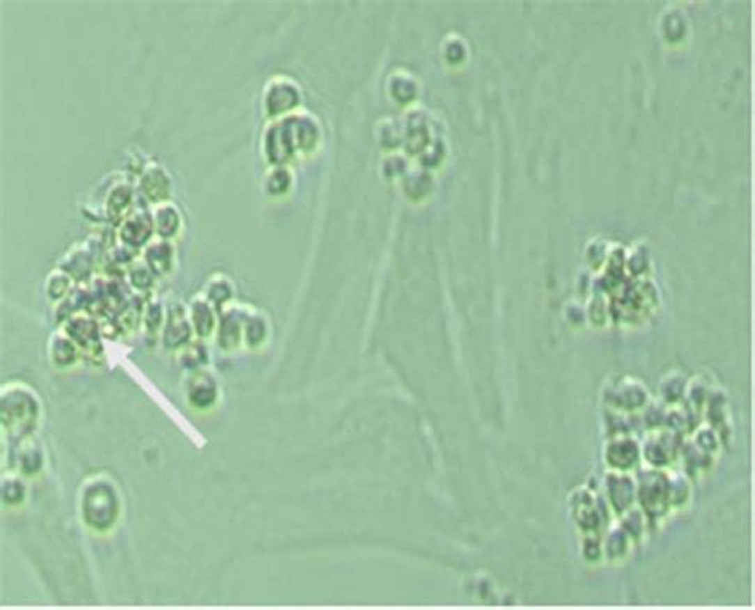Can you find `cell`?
I'll list each match as a JSON object with an SVG mask.
<instances>
[{
	"mask_svg": "<svg viewBox=\"0 0 755 610\" xmlns=\"http://www.w3.org/2000/svg\"><path fill=\"white\" fill-rule=\"evenodd\" d=\"M131 279L136 287H148L152 282V269L146 266H137L136 269L131 271Z\"/></svg>",
	"mask_w": 755,
	"mask_h": 610,
	"instance_id": "7c38bea8",
	"label": "cell"
},
{
	"mask_svg": "<svg viewBox=\"0 0 755 610\" xmlns=\"http://www.w3.org/2000/svg\"><path fill=\"white\" fill-rule=\"evenodd\" d=\"M83 519L96 531L112 528L120 513V499L107 480H96L88 485L81 497Z\"/></svg>",
	"mask_w": 755,
	"mask_h": 610,
	"instance_id": "6da1fadb",
	"label": "cell"
},
{
	"mask_svg": "<svg viewBox=\"0 0 755 610\" xmlns=\"http://www.w3.org/2000/svg\"><path fill=\"white\" fill-rule=\"evenodd\" d=\"M2 492H3V501L8 503H18L23 501V497H24L23 483H20V481H16V480L8 481V483H3Z\"/></svg>",
	"mask_w": 755,
	"mask_h": 610,
	"instance_id": "8fae6325",
	"label": "cell"
},
{
	"mask_svg": "<svg viewBox=\"0 0 755 610\" xmlns=\"http://www.w3.org/2000/svg\"><path fill=\"white\" fill-rule=\"evenodd\" d=\"M188 335H190V327H188L185 314H183V311L179 308L171 309L168 325H166L164 329L166 346H179L183 341L188 340Z\"/></svg>",
	"mask_w": 755,
	"mask_h": 610,
	"instance_id": "277c9868",
	"label": "cell"
},
{
	"mask_svg": "<svg viewBox=\"0 0 755 610\" xmlns=\"http://www.w3.org/2000/svg\"><path fill=\"white\" fill-rule=\"evenodd\" d=\"M49 354H52V360L58 367H65V365L74 363L77 359L74 343H72V338L68 336H59L56 343L53 341Z\"/></svg>",
	"mask_w": 755,
	"mask_h": 610,
	"instance_id": "8992f818",
	"label": "cell"
},
{
	"mask_svg": "<svg viewBox=\"0 0 755 610\" xmlns=\"http://www.w3.org/2000/svg\"><path fill=\"white\" fill-rule=\"evenodd\" d=\"M177 224H179V214L176 212V209L172 206H163L157 210L155 214V225L159 235L171 236L177 231Z\"/></svg>",
	"mask_w": 755,
	"mask_h": 610,
	"instance_id": "ba28073f",
	"label": "cell"
},
{
	"mask_svg": "<svg viewBox=\"0 0 755 610\" xmlns=\"http://www.w3.org/2000/svg\"><path fill=\"white\" fill-rule=\"evenodd\" d=\"M150 230H152L150 217H147L146 214L137 212L125 219L123 225H121V237L130 246H142L148 240Z\"/></svg>",
	"mask_w": 755,
	"mask_h": 610,
	"instance_id": "7a4b0ae2",
	"label": "cell"
},
{
	"mask_svg": "<svg viewBox=\"0 0 755 610\" xmlns=\"http://www.w3.org/2000/svg\"><path fill=\"white\" fill-rule=\"evenodd\" d=\"M131 201V188L126 185L115 187L109 196V210L112 214H120Z\"/></svg>",
	"mask_w": 755,
	"mask_h": 610,
	"instance_id": "30bf717a",
	"label": "cell"
},
{
	"mask_svg": "<svg viewBox=\"0 0 755 610\" xmlns=\"http://www.w3.org/2000/svg\"><path fill=\"white\" fill-rule=\"evenodd\" d=\"M146 260L153 273L161 276L169 273L172 269V260H174V252H172L171 244H168V241L152 244L146 251Z\"/></svg>",
	"mask_w": 755,
	"mask_h": 610,
	"instance_id": "3957f363",
	"label": "cell"
},
{
	"mask_svg": "<svg viewBox=\"0 0 755 610\" xmlns=\"http://www.w3.org/2000/svg\"><path fill=\"white\" fill-rule=\"evenodd\" d=\"M69 338H74L80 346H90L98 338V327L90 318H74L70 322Z\"/></svg>",
	"mask_w": 755,
	"mask_h": 610,
	"instance_id": "5b68a950",
	"label": "cell"
},
{
	"mask_svg": "<svg viewBox=\"0 0 755 610\" xmlns=\"http://www.w3.org/2000/svg\"><path fill=\"white\" fill-rule=\"evenodd\" d=\"M192 318H193V324H195L198 334L206 335L209 334V330L212 329L214 315L212 313H210V309L208 308L206 303H201V302L193 303Z\"/></svg>",
	"mask_w": 755,
	"mask_h": 610,
	"instance_id": "9c48e42d",
	"label": "cell"
},
{
	"mask_svg": "<svg viewBox=\"0 0 755 610\" xmlns=\"http://www.w3.org/2000/svg\"><path fill=\"white\" fill-rule=\"evenodd\" d=\"M214 398L215 391L212 381L204 378H198L196 381H193V384L190 386V400L193 405L201 408L208 407V405L214 402Z\"/></svg>",
	"mask_w": 755,
	"mask_h": 610,
	"instance_id": "52a82bcc",
	"label": "cell"
}]
</instances>
